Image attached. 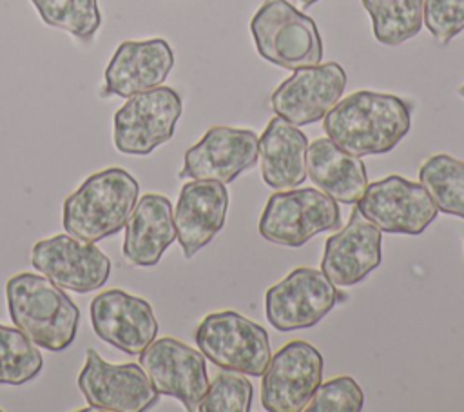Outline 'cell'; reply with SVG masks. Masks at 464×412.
<instances>
[{"instance_id": "1", "label": "cell", "mask_w": 464, "mask_h": 412, "mask_svg": "<svg viewBox=\"0 0 464 412\" xmlns=\"http://www.w3.org/2000/svg\"><path fill=\"white\" fill-rule=\"evenodd\" d=\"M411 127V103L388 93L355 91L323 118L326 136L353 156L390 152Z\"/></svg>"}, {"instance_id": "2", "label": "cell", "mask_w": 464, "mask_h": 412, "mask_svg": "<svg viewBox=\"0 0 464 412\" xmlns=\"http://www.w3.org/2000/svg\"><path fill=\"white\" fill-rule=\"evenodd\" d=\"M5 299L9 316L36 347L60 352L72 345L78 323V305L44 274L20 272L7 280Z\"/></svg>"}, {"instance_id": "3", "label": "cell", "mask_w": 464, "mask_h": 412, "mask_svg": "<svg viewBox=\"0 0 464 412\" xmlns=\"http://www.w3.org/2000/svg\"><path fill=\"white\" fill-rule=\"evenodd\" d=\"M138 196L140 183L125 169L98 171L63 200L62 225L78 240H105L125 227Z\"/></svg>"}, {"instance_id": "4", "label": "cell", "mask_w": 464, "mask_h": 412, "mask_svg": "<svg viewBox=\"0 0 464 412\" xmlns=\"http://www.w3.org/2000/svg\"><path fill=\"white\" fill-rule=\"evenodd\" d=\"M259 56L283 69L317 65L323 40L315 22L286 0H265L250 20Z\"/></svg>"}, {"instance_id": "5", "label": "cell", "mask_w": 464, "mask_h": 412, "mask_svg": "<svg viewBox=\"0 0 464 412\" xmlns=\"http://www.w3.org/2000/svg\"><path fill=\"white\" fill-rule=\"evenodd\" d=\"M194 339L205 359L223 370L263 376L272 358L266 330L234 310L207 314Z\"/></svg>"}, {"instance_id": "6", "label": "cell", "mask_w": 464, "mask_h": 412, "mask_svg": "<svg viewBox=\"0 0 464 412\" xmlns=\"http://www.w3.org/2000/svg\"><path fill=\"white\" fill-rule=\"evenodd\" d=\"M257 229L266 241L297 249L321 232L341 229V209L319 189H283L268 198Z\"/></svg>"}, {"instance_id": "7", "label": "cell", "mask_w": 464, "mask_h": 412, "mask_svg": "<svg viewBox=\"0 0 464 412\" xmlns=\"http://www.w3.org/2000/svg\"><path fill=\"white\" fill-rule=\"evenodd\" d=\"M181 111L179 93L167 85L129 96L112 118L114 147L121 154H150L174 136Z\"/></svg>"}, {"instance_id": "8", "label": "cell", "mask_w": 464, "mask_h": 412, "mask_svg": "<svg viewBox=\"0 0 464 412\" xmlns=\"http://www.w3.org/2000/svg\"><path fill=\"white\" fill-rule=\"evenodd\" d=\"M339 301L337 287L323 270L297 267L265 294V314L279 332L314 327Z\"/></svg>"}, {"instance_id": "9", "label": "cell", "mask_w": 464, "mask_h": 412, "mask_svg": "<svg viewBox=\"0 0 464 412\" xmlns=\"http://www.w3.org/2000/svg\"><path fill=\"white\" fill-rule=\"evenodd\" d=\"M355 207L382 232L410 236L424 232L439 214L426 189L399 174L368 183Z\"/></svg>"}, {"instance_id": "10", "label": "cell", "mask_w": 464, "mask_h": 412, "mask_svg": "<svg viewBox=\"0 0 464 412\" xmlns=\"http://www.w3.org/2000/svg\"><path fill=\"white\" fill-rule=\"evenodd\" d=\"M321 352L294 339L283 345L263 372L261 405L268 412H301L323 381Z\"/></svg>"}, {"instance_id": "11", "label": "cell", "mask_w": 464, "mask_h": 412, "mask_svg": "<svg viewBox=\"0 0 464 412\" xmlns=\"http://www.w3.org/2000/svg\"><path fill=\"white\" fill-rule=\"evenodd\" d=\"M76 383L89 407L103 412H143L160 397L140 365L107 363L94 348L87 350Z\"/></svg>"}, {"instance_id": "12", "label": "cell", "mask_w": 464, "mask_h": 412, "mask_svg": "<svg viewBox=\"0 0 464 412\" xmlns=\"http://www.w3.org/2000/svg\"><path fill=\"white\" fill-rule=\"evenodd\" d=\"M31 263L58 287L78 294L98 290L111 274L109 256L92 241L71 234L38 240L31 250Z\"/></svg>"}, {"instance_id": "13", "label": "cell", "mask_w": 464, "mask_h": 412, "mask_svg": "<svg viewBox=\"0 0 464 412\" xmlns=\"http://www.w3.org/2000/svg\"><path fill=\"white\" fill-rule=\"evenodd\" d=\"M140 367L158 394L176 397L188 412L198 410L208 388L207 363L201 350L165 336L140 352Z\"/></svg>"}, {"instance_id": "14", "label": "cell", "mask_w": 464, "mask_h": 412, "mask_svg": "<svg viewBox=\"0 0 464 412\" xmlns=\"http://www.w3.org/2000/svg\"><path fill=\"white\" fill-rule=\"evenodd\" d=\"M346 80V71L337 62L294 69L272 93L270 107L297 127L319 122L343 98Z\"/></svg>"}, {"instance_id": "15", "label": "cell", "mask_w": 464, "mask_h": 412, "mask_svg": "<svg viewBox=\"0 0 464 412\" xmlns=\"http://www.w3.org/2000/svg\"><path fill=\"white\" fill-rule=\"evenodd\" d=\"M257 151L259 138L254 131L214 125L196 145L187 149L178 176L227 185L257 162Z\"/></svg>"}, {"instance_id": "16", "label": "cell", "mask_w": 464, "mask_h": 412, "mask_svg": "<svg viewBox=\"0 0 464 412\" xmlns=\"http://www.w3.org/2000/svg\"><path fill=\"white\" fill-rule=\"evenodd\" d=\"M94 334L129 356H140L158 336V321L150 303L120 289L94 296L89 307Z\"/></svg>"}, {"instance_id": "17", "label": "cell", "mask_w": 464, "mask_h": 412, "mask_svg": "<svg viewBox=\"0 0 464 412\" xmlns=\"http://www.w3.org/2000/svg\"><path fill=\"white\" fill-rule=\"evenodd\" d=\"M381 243L382 231L355 207L348 223L326 240L321 270L335 287H352L381 265Z\"/></svg>"}, {"instance_id": "18", "label": "cell", "mask_w": 464, "mask_h": 412, "mask_svg": "<svg viewBox=\"0 0 464 412\" xmlns=\"http://www.w3.org/2000/svg\"><path fill=\"white\" fill-rule=\"evenodd\" d=\"M174 67V51L165 38L125 40L105 67L102 96L129 98L160 87Z\"/></svg>"}, {"instance_id": "19", "label": "cell", "mask_w": 464, "mask_h": 412, "mask_svg": "<svg viewBox=\"0 0 464 412\" xmlns=\"http://www.w3.org/2000/svg\"><path fill=\"white\" fill-rule=\"evenodd\" d=\"M228 211V191L214 180H190L174 209L176 240L187 260L194 258L223 229Z\"/></svg>"}, {"instance_id": "20", "label": "cell", "mask_w": 464, "mask_h": 412, "mask_svg": "<svg viewBox=\"0 0 464 412\" xmlns=\"http://www.w3.org/2000/svg\"><path fill=\"white\" fill-rule=\"evenodd\" d=\"M123 236V256L136 267L156 265L176 240L172 203L167 196L147 192L138 198Z\"/></svg>"}, {"instance_id": "21", "label": "cell", "mask_w": 464, "mask_h": 412, "mask_svg": "<svg viewBox=\"0 0 464 412\" xmlns=\"http://www.w3.org/2000/svg\"><path fill=\"white\" fill-rule=\"evenodd\" d=\"M306 134L288 120L274 116L259 136V169L263 181L276 189H292L306 180Z\"/></svg>"}, {"instance_id": "22", "label": "cell", "mask_w": 464, "mask_h": 412, "mask_svg": "<svg viewBox=\"0 0 464 412\" xmlns=\"http://www.w3.org/2000/svg\"><path fill=\"white\" fill-rule=\"evenodd\" d=\"M306 176L319 191L346 205L355 203L368 185L364 162L335 145L328 136L308 145Z\"/></svg>"}, {"instance_id": "23", "label": "cell", "mask_w": 464, "mask_h": 412, "mask_svg": "<svg viewBox=\"0 0 464 412\" xmlns=\"http://www.w3.org/2000/svg\"><path fill=\"white\" fill-rule=\"evenodd\" d=\"M419 183L440 212L464 220V162L444 152L433 154L420 165Z\"/></svg>"}, {"instance_id": "24", "label": "cell", "mask_w": 464, "mask_h": 412, "mask_svg": "<svg viewBox=\"0 0 464 412\" xmlns=\"http://www.w3.org/2000/svg\"><path fill=\"white\" fill-rule=\"evenodd\" d=\"M373 36L382 45H401L419 34L424 0H362Z\"/></svg>"}, {"instance_id": "25", "label": "cell", "mask_w": 464, "mask_h": 412, "mask_svg": "<svg viewBox=\"0 0 464 412\" xmlns=\"http://www.w3.org/2000/svg\"><path fill=\"white\" fill-rule=\"evenodd\" d=\"M44 368L40 348L18 329L0 323V385L20 387Z\"/></svg>"}, {"instance_id": "26", "label": "cell", "mask_w": 464, "mask_h": 412, "mask_svg": "<svg viewBox=\"0 0 464 412\" xmlns=\"http://www.w3.org/2000/svg\"><path fill=\"white\" fill-rule=\"evenodd\" d=\"M40 18L54 29H62L82 42L94 38L102 25L98 0H31Z\"/></svg>"}, {"instance_id": "27", "label": "cell", "mask_w": 464, "mask_h": 412, "mask_svg": "<svg viewBox=\"0 0 464 412\" xmlns=\"http://www.w3.org/2000/svg\"><path fill=\"white\" fill-rule=\"evenodd\" d=\"M252 383L239 372L223 370L208 383L199 412H248L252 407Z\"/></svg>"}, {"instance_id": "28", "label": "cell", "mask_w": 464, "mask_h": 412, "mask_svg": "<svg viewBox=\"0 0 464 412\" xmlns=\"http://www.w3.org/2000/svg\"><path fill=\"white\" fill-rule=\"evenodd\" d=\"M364 407L361 385L350 376H339L321 383L308 405L306 412H359Z\"/></svg>"}, {"instance_id": "29", "label": "cell", "mask_w": 464, "mask_h": 412, "mask_svg": "<svg viewBox=\"0 0 464 412\" xmlns=\"http://www.w3.org/2000/svg\"><path fill=\"white\" fill-rule=\"evenodd\" d=\"M422 24L440 45H446L464 29V0H424Z\"/></svg>"}, {"instance_id": "30", "label": "cell", "mask_w": 464, "mask_h": 412, "mask_svg": "<svg viewBox=\"0 0 464 412\" xmlns=\"http://www.w3.org/2000/svg\"><path fill=\"white\" fill-rule=\"evenodd\" d=\"M315 2H319V0H301V4L304 5V7H308V5H312V4H315Z\"/></svg>"}, {"instance_id": "31", "label": "cell", "mask_w": 464, "mask_h": 412, "mask_svg": "<svg viewBox=\"0 0 464 412\" xmlns=\"http://www.w3.org/2000/svg\"><path fill=\"white\" fill-rule=\"evenodd\" d=\"M459 94H460V96H462V98H464V83H462V85H460V87H459Z\"/></svg>"}]
</instances>
